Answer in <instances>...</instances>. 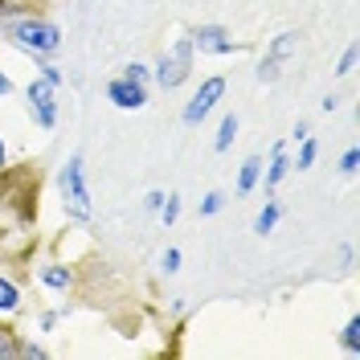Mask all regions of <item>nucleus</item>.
Wrapping results in <instances>:
<instances>
[{
	"label": "nucleus",
	"instance_id": "obj_4",
	"mask_svg": "<svg viewBox=\"0 0 360 360\" xmlns=\"http://www.w3.org/2000/svg\"><path fill=\"white\" fill-rule=\"evenodd\" d=\"M221 94H225V78H205L201 90L193 94V103L184 107V123H188V127H193V123H201L205 115L221 103Z\"/></svg>",
	"mask_w": 360,
	"mask_h": 360
},
{
	"label": "nucleus",
	"instance_id": "obj_6",
	"mask_svg": "<svg viewBox=\"0 0 360 360\" xmlns=\"http://www.w3.org/2000/svg\"><path fill=\"white\" fill-rule=\"evenodd\" d=\"M25 94H29V111H33V119H37V123H41V127H53V123H58V107H53V86H49V82H29V90H25Z\"/></svg>",
	"mask_w": 360,
	"mask_h": 360
},
{
	"label": "nucleus",
	"instance_id": "obj_9",
	"mask_svg": "<svg viewBox=\"0 0 360 360\" xmlns=\"http://www.w3.org/2000/svg\"><path fill=\"white\" fill-rule=\"evenodd\" d=\"M287 172H291V164H287V152H283V143H278V148H274V156H270V168H266V188H274Z\"/></svg>",
	"mask_w": 360,
	"mask_h": 360
},
{
	"label": "nucleus",
	"instance_id": "obj_18",
	"mask_svg": "<svg viewBox=\"0 0 360 360\" xmlns=\"http://www.w3.org/2000/svg\"><path fill=\"white\" fill-rule=\"evenodd\" d=\"M311 164H315V139L307 135V139H303V152H299V172L311 168Z\"/></svg>",
	"mask_w": 360,
	"mask_h": 360
},
{
	"label": "nucleus",
	"instance_id": "obj_5",
	"mask_svg": "<svg viewBox=\"0 0 360 360\" xmlns=\"http://www.w3.org/2000/svg\"><path fill=\"white\" fill-rule=\"evenodd\" d=\"M107 98H111L115 107H123V111H139V107L148 103V86H143V82H131V78L123 74V78H111V82H107Z\"/></svg>",
	"mask_w": 360,
	"mask_h": 360
},
{
	"label": "nucleus",
	"instance_id": "obj_28",
	"mask_svg": "<svg viewBox=\"0 0 360 360\" xmlns=\"http://www.w3.org/2000/svg\"><path fill=\"white\" fill-rule=\"evenodd\" d=\"M0 164H4V139H0Z\"/></svg>",
	"mask_w": 360,
	"mask_h": 360
},
{
	"label": "nucleus",
	"instance_id": "obj_11",
	"mask_svg": "<svg viewBox=\"0 0 360 360\" xmlns=\"http://www.w3.org/2000/svg\"><path fill=\"white\" fill-rule=\"evenodd\" d=\"M278 213H283V209H278V201H266V209H262V213H258V221H254V229H258V233H262V238H266L270 229H274V225H278Z\"/></svg>",
	"mask_w": 360,
	"mask_h": 360
},
{
	"label": "nucleus",
	"instance_id": "obj_17",
	"mask_svg": "<svg viewBox=\"0 0 360 360\" xmlns=\"http://www.w3.org/2000/svg\"><path fill=\"white\" fill-rule=\"evenodd\" d=\"M221 205H225L221 193H209V197L201 201V217H213V213H221Z\"/></svg>",
	"mask_w": 360,
	"mask_h": 360
},
{
	"label": "nucleus",
	"instance_id": "obj_7",
	"mask_svg": "<svg viewBox=\"0 0 360 360\" xmlns=\"http://www.w3.org/2000/svg\"><path fill=\"white\" fill-rule=\"evenodd\" d=\"M193 49H201V53H233V41H229V33L221 25H201L193 33Z\"/></svg>",
	"mask_w": 360,
	"mask_h": 360
},
{
	"label": "nucleus",
	"instance_id": "obj_3",
	"mask_svg": "<svg viewBox=\"0 0 360 360\" xmlns=\"http://www.w3.org/2000/svg\"><path fill=\"white\" fill-rule=\"evenodd\" d=\"M188 70H193V41H176L172 45V53H164L156 66V82L164 90H176L184 78H188Z\"/></svg>",
	"mask_w": 360,
	"mask_h": 360
},
{
	"label": "nucleus",
	"instance_id": "obj_2",
	"mask_svg": "<svg viewBox=\"0 0 360 360\" xmlns=\"http://www.w3.org/2000/svg\"><path fill=\"white\" fill-rule=\"evenodd\" d=\"M62 197H66V213L74 221H86L90 217V193H86V180H82V152H74L66 160V168H62Z\"/></svg>",
	"mask_w": 360,
	"mask_h": 360
},
{
	"label": "nucleus",
	"instance_id": "obj_24",
	"mask_svg": "<svg viewBox=\"0 0 360 360\" xmlns=\"http://www.w3.org/2000/svg\"><path fill=\"white\" fill-rule=\"evenodd\" d=\"M160 205H164V193H160V188H152V193H148V209H152V213H156Z\"/></svg>",
	"mask_w": 360,
	"mask_h": 360
},
{
	"label": "nucleus",
	"instance_id": "obj_14",
	"mask_svg": "<svg viewBox=\"0 0 360 360\" xmlns=\"http://www.w3.org/2000/svg\"><path fill=\"white\" fill-rule=\"evenodd\" d=\"M41 283H45V287H53V291H62V287H70V270L66 266H45L41 270Z\"/></svg>",
	"mask_w": 360,
	"mask_h": 360
},
{
	"label": "nucleus",
	"instance_id": "obj_22",
	"mask_svg": "<svg viewBox=\"0 0 360 360\" xmlns=\"http://www.w3.org/2000/svg\"><path fill=\"white\" fill-rule=\"evenodd\" d=\"M41 78L49 82V86H62V70H58V66H49V62H41Z\"/></svg>",
	"mask_w": 360,
	"mask_h": 360
},
{
	"label": "nucleus",
	"instance_id": "obj_20",
	"mask_svg": "<svg viewBox=\"0 0 360 360\" xmlns=\"http://www.w3.org/2000/svg\"><path fill=\"white\" fill-rule=\"evenodd\" d=\"M160 266L168 270V274H176V270H180V250H164V258H160Z\"/></svg>",
	"mask_w": 360,
	"mask_h": 360
},
{
	"label": "nucleus",
	"instance_id": "obj_21",
	"mask_svg": "<svg viewBox=\"0 0 360 360\" xmlns=\"http://www.w3.org/2000/svg\"><path fill=\"white\" fill-rule=\"evenodd\" d=\"M352 66H356V45H348V49H344V58H340V70H336V74H352Z\"/></svg>",
	"mask_w": 360,
	"mask_h": 360
},
{
	"label": "nucleus",
	"instance_id": "obj_27",
	"mask_svg": "<svg viewBox=\"0 0 360 360\" xmlns=\"http://www.w3.org/2000/svg\"><path fill=\"white\" fill-rule=\"evenodd\" d=\"M8 90H13V82H8V78H4V70H0V98H4Z\"/></svg>",
	"mask_w": 360,
	"mask_h": 360
},
{
	"label": "nucleus",
	"instance_id": "obj_19",
	"mask_svg": "<svg viewBox=\"0 0 360 360\" xmlns=\"http://www.w3.org/2000/svg\"><path fill=\"white\" fill-rule=\"evenodd\" d=\"M356 164H360L356 148H348V152H344V160H340V172H344V176H352V172H356Z\"/></svg>",
	"mask_w": 360,
	"mask_h": 360
},
{
	"label": "nucleus",
	"instance_id": "obj_1",
	"mask_svg": "<svg viewBox=\"0 0 360 360\" xmlns=\"http://www.w3.org/2000/svg\"><path fill=\"white\" fill-rule=\"evenodd\" d=\"M4 37L17 45V49L33 53V58H49V53L62 49V29H58L53 21H37V17H25V21L4 25Z\"/></svg>",
	"mask_w": 360,
	"mask_h": 360
},
{
	"label": "nucleus",
	"instance_id": "obj_8",
	"mask_svg": "<svg viewBox=\"0 0 360 360\" xmlns=\"http://www.w3.org/2000/svg\"><path fill=\"white\" fill-rule=\"evenodd\" d=\"M295 45H299V33H278L266 49V62H278V66H283V58H291Z\"/></svg>",
	"mask_w": 360,
	"mask_h": 360
},
{
	"label": "nucleus",
	"instance_id": "obj_16",
	"mask_svg": "<svg viewBox=\"0 0 360 360\" xmlns=\"http://www.w3.org/2000/svg\"><path fill=\"white\" fill-rule=\"evenodd\" d=\"M156 213H160V221H164V225H172L180 217V197H176V193H172V197H164V205H160Z\"/></svg>",
	"mask_w": 360,
	"mask_h": 360
},
{
	"label": "nucleus",
	"instance_id": "obj_25",
	"mask_svg": "<svg viewBox=\"0 0 360 360\" xmlns=\"http://www.w3.org/2000/svg\"><path fill=\"white\" fill-rule=\"evenodd\" d=\"M13 352H17V344H13L8 336H0V356H13Z\"/></svg>",
	"mask_w": 360,
	"mask_h": 360
},
{
	"label": "nucleus",
	"instance_id": "obj_26",
	"mask_svg": "<svg viewBox=\"0 0 360 360\" xmlns=\"http://www.w3.org/2000/svg\"><path fill=\"white\" fill-rule=\"evenodd\" d=\"M21 352H25V356H45V348H41V344H25Z\"/></svg>",
	"mask_w": 360,
	"mask_h": 360
},
{
	"label": "nucleus",
	"instance_id": "obj_13",
	"mask_svg": "<svg viewBox=\"0 0 360 360\" xmlns=\"http://www.w3.org/2000/svg\"><path fill=\"white\" fill-rule=\"evenodd\" d=\"M17 307H21V291L8 278H0V311H17Z\"/></svg>",
	"mask_w": 360,
	"mask_h": 360
},
{
	"label": "nucleus",
	"instance_id": "obj_15",
	"mask_svg": "<svg viewBox=\"0 0 360 360\" xmlns=\"http://www.w3.org/2000/svg\"><path fill=\"white\" fill-rule=\"evenodd\" d=\"M344 348L352 352V356H360V319H348V328H344Z\"/></svg>",
	"mask_w": 360,
	"mask_h": 360
},
{
	"label": "nucleus",
	"instance_id": "obj_10",
	"mask_svg": "<svg viewBox=\"0 0 360 360\" xmlns=\"http://www.w3.org/2000/svg\"><path fill=\"white\" fill-rule=\"evenodd\" d=\"M258 176H262V160H258V156H250L246 164H242V176H238V193L246 197L250 188L258 184Z\"/></svg>",
	"mask_w": 360,
	"mask_h": 360
},
{
	"label": "nucleus",
	"instance_id": "obj_23",
	"mask_svg": "<svg viewBox=\"0 0 360 360\" xmlns=\"http://www.w3.org/2000/svg\"><path fill=\"white\" fill-rule=\"evenodd\" d=\"M123 74H127L131 82H148V66H139V62H131V66H123Z\"/></svg>",
	"mask_w": 360,
	"mask_h": 360
},
{
	"label": "nucleus",
	"instance_id": "obj_12",
	"mask_svg": "<svg viewBox=\"0 0 360 360\" xmlns=\"http://www.w3.org/2000/svg\"><path fill=\"white\" fill-rule=\"evenodd\" d=\"M233 135H238V115H225V119H221V131H217V139H213V148H217V152H225V148L233 143Z\"/></svg>",
	"mask_w": 360,
	"mask_h": 360
}]
</instances>
